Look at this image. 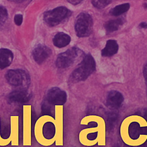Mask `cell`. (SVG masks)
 <instances>
[{
  "label": "cell",
  "mask_w": 147,
  "mask_h": 147,
  "mask_svg": "<svg viewBox=\"0 0 147 147\" xmlns=\"http://www.w3.org/2000/svg\"><path fill=\"white\" fill-rule=\"evenodd\" d=\"M8 18V12L5 7L0 6V26L5 24Z\"/></svg>",
  "instance_id": "16"
},
{
  "label": "cell",
  "mask_w": 147,
  "mask_h": 147,
  "mask_svg": "<svg viewBox=\"0 0 147 147\" xmlns=\"http://www.w3.org/2000/svg\"><path fill=\"white\" fill-rule=\"evenodd\" d=\"M81 53V50L79 49L71 48L59 55L56 59V65L59 69H66V68L69 67L77 60Z\"/></svg>",
  "instance_id": "5"
},
{
  "label": "cell",
  "mask_w": 147,
  "mask_h": 147,
  "mask_svg": "<svg viewBox=\"0 0 147 147\" xmlns=\"http://www.w3.org/2000/svg\"><path fill=\"white\" fill-rule=\"evenodd\" d=\"M144 7H145V8H147V4H145V5H144Z\"/></svg>",
  "instance_id": "23"
},
{
  "label": "cell",
  "mask_w": 147,
  "mask_h": 147,
  "mask_svg": "<svg viewBox=\"0 0 147 147\" xmlns=\"http://www.w3.org/2000/svg\"><path fill=\"white\" fill-rule=\"evenodd\" d=\"M22 20H23V17H22V15H20V14L15 15V18H14V21H15V25L20 26V25H22Z\"/></svg>",
  "instance_id": "18"
},
{
  "label": "cell",
  "mask_w": 147,
  "mask_h": 147,
  "mask_svg": "<svg viewBox=\"0 0 147 147\" xmlns=\"http://www.w3.org/2000/svg\"><path fill=\"white\" fill-rule=\"evenodd\" d=\"M31 94L24 89L15 90L11 92L8 96L9 102H12L25 103L29 101L31 98Z\"/></svg>",
  "instance_id": "8"
},
{
  "label": "cell",
  "mask_w": 147,
  "mask_h": 147,
  "mask_svg": "<svg viewBox=\"0 0 147 147\" xmlns=\"http://www.w3.org/2000/svg\"><path fill=\"white\" fill-rule=\"evenodd\" d=\"M124 98L123 94L118 91H111L107 97V105L111 108H118L121 107Z\"/></svg>",
  "instance_id": "9"
},
{
  "label": "cell",
  "mask_w": 147,
  "mask_h": 147,
  "mask_svg": "<svg viewBox=\"0 0 147 147\" xmlns=\"http://www.w3.org/2000/svg\"><path fill=\"white\" fill-rule=\"evenodd\" d=\"M93 27L92 18L87 12H82L75 21V31L80 38L87 37L91 34Z\"/></svg>",
  "instance_id": "4"
},
{
  "label": "cell",
  "mask_w": 147,
  "mask_h": 147,
  "mask_svg": "<svg viewBox=\"0 0 147 147\" xmlns=\"http://www.w3.org/2000/svg\"><path fill=\"white\" fill-rule=\"evenodd\" d=\"M66 1H67L68 2H69L70 4H71V5H77L81 3L83 0H66Z\"/></svg>",
  "instance_id": "20"
},
{
  "label": "cell",
  "mask_w": 147,
  "mask_h": 147,
  "mask_svg": "<svg viewBox=\"0 0 147 147\" xmlns=\"http://www.w3.org/2000/svg\"><path fill=\"white\" fill-rule=\"evenodd\" d=\"M49 102H46L43 103L42 106V113L43 115H51V106Z\"/></svg>",
  "instance_id": "17"
},
{
  "label": "cell",
  "mask_w": 147,
  "mask_h": 147,
  "mask_svg": "<svg viewBox=\"0 0 147 147\" xmlns=\"http://www.w3.org/2000/svg\"><path fill=\"white\" fill-rule=\"evenodd\" d=\"M46 99L51 105H63L66 102L67 95L63 90L58 87H53L49 90Z\"/></svg>",
  "instance_id": "6"
},
{
  "label": "cell",
  "mask_w": 147,
  "mask_h": 147,
  "mask_svg": "<svg viewBox=\"0 0 147 147\" xmlns=\"http://www.w3.org/2000/svg\"><path fill=\"white\" fill-rule=\"evenodd\" d=\"M6 80L10 85L20 89H26L30 84L29 74L22 69H12L7 72Z\"/></svg>",
  "instance_id": "3"
},
{
  "label": "cell",
  "mask_w": 147,
  "mask_h": 147,
  "mask_svg": "<svg viewBox=\"0 0 147 147\" xmlns=\"http://www.w3.org/2000/svg\"><path fill=\"white\" fill-rule=\"evenodd\" d=\"M12 1H14V2H17V3H22V2H25L27 0H12Z\"/></svg>",
  "instance_id": "22"
},
{
  "label": "cell",
  "mask_w": 147,
  "mask_h": 147,
  "mask_svg": "<svg viewBox=\"0 0 147 147\" xmlns=\"http://www.w3.org/2000/svg\"><path fill=\"white\" fill-rule=\"evenodd\" d=\"M71 38L68 34L64 32H59L54 36L53 39V44L58 48H63L69 44Z\"/></svg>",
  "instance_id": "12"
},
{
  "label": "cell",
  "mask_w": 147,
  "mask_h": 147,
  "mask_svg": "<svg viewBox=\"0 0 147 147\" xmlns=\"http://www.w3.org/2000/svg\"><path fill=\"white\" fill-rule=\"evenodd\" d=\"M93 6L98 9L106 7L111 2V0H91Z\"/></svg>",
  "instance_id": "15"
},
{
  "label": "cell",
  "mask_w": 147,
  "mask_h": 147,
  "mask_svg": "<svg viewBox=\"0 0 147 147\" xmlns=\"http://www.w3.org/2000/svg\"><path fill=\"white\" fill-rule=\"evenodd\" d=\"M96 63L94 58L92 55H87L84 56L81 63L73 71L70 77V81L75 83L86 80L94 71Z\"/></svg>",
  "instance_id": "1"
},
{
  "label": "cell",
  "mask_w": 147,
  "mask_h": 147,
  "mask_svg": "<svg viewBox=\"0 0 147 147\" xmlns=\"http://www.w3.org/2000/svg\"><path fill=\"white\" fill-rule=\"evenodd\" d=\"M140 28H147V22H142L139 24Z\"/></svg>",
  "instance_id": "21"
},
{
  "label": "cell",
  "mask_w": 147,
  "mask_h": 147,
  "mask_svg": "<svg viewBox=\"0 0 147 147\" xmlns=\"http://www.w3.org/2000/svg\"><path fill=\"white\" fill-rule=\"evenodd\" d=\"M123 23V20L122 18L116 20H112L107 21L105 25V28L107 33H110V32H115L118 28H120L122 24Z\"/></svg>",
  "instance_id": "13"
},
{
  "label": "cell",
  "mask_w": 147,
  "mask_h": 147,
  "mask_svg": "<svg viewBox=\"0 0 147 147\" xmlns=\"http://www.w3.org/2000/svg\"><path fill=\"white\" fill-rule=\"evenodd\" d=\"M14 55L12 51L7 49H0V69H4L12 63Z\"/></svg>",
  "instance_id": "10"
},
{
  "label": "cell",
  "mask_w": 147,
  "mask_h": 147,
  "mask_svg": "<svg viewBox=\"0 0 147 147\" xmlns=\"http://www.w3.org/2000/svg\"><path fill=\"white\" fill-rule=\"evenodd\" d=\"M51 54V50L44 45H38L32 51V57L36 63H42Z\"/></svg>",
  "instance_id": "7"
},
{
  "label": "cell",
  "mask_w": 147,
  "mask_h": 147,
  "mask_svg": "<svg viewBox=\"0 0 147 147\" xmlns=\"http://www.w3.org/2000/svg\"><path fill=\"white\" fill-rule=\"evenodd\" d=\"M118 44L114 40H109L106 43L105 47L102 50V56L104 57H110L113 56L118 52Z\"/></svg>",
  "instance_id": "11"
},
{
  "label": "cell",
  "mask_w": 147,
  "mask_h": 147,
  "mask_svg": "<svg viewBox=\"0 0 147 147\" xmlns=\"http://www.w3.org/2000/svg\"><path fill=\"white\" fill-rule=\"evenodd\" d=\"M143 74H144V79H145L146 84V87H147V63H146L145 66H144Z\"/></svg>",
  "instance_id": "19"
},
{
  "label": "cell",
  "mask_w": 147,
  "mask_h": 147,
  "mask_svg": "<svg viewBox=\"0 0 147 147\" xmlns=\"http://www.w3.org/2000/svg\"><path fill=\"white\" fill-rule=\"evenodd\" d=\"M71 15V12L65 7H58L43 14V20L49 26L53 27L66 20Z\"/></svg>",
  "instance_id": "2"
},
{
  "label": "cell",
  "mask_w": 147,
  "mask_h": 147,
  "mask_svg": "<svg viewBox=\"0 0 147 147\" xmlns=\"http://www.w3.org/2000/svg\"><path fill=\"white\" fill-rule=\"evenodd\" d=\"M130 9V5L128 3H124L115 6L113 9H110V14L113 16H120L125 12H126Z\"/></svg>",
  "instance_id": "14"
}]
</instances>
